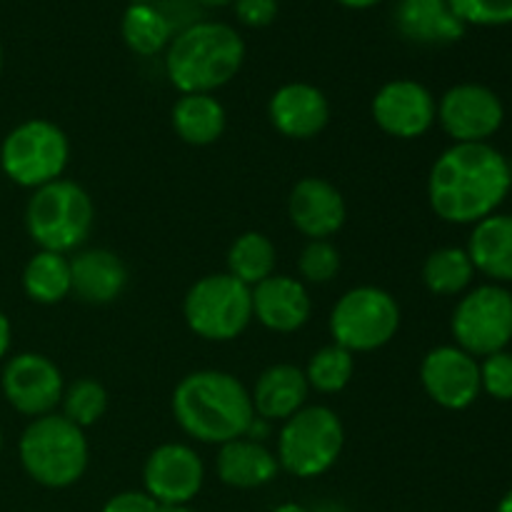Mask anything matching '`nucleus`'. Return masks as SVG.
<instances>
[{
  "mask_svg": "<svg viewBox=\"0 0 512 512\" xmlns=\"http://www.w3.org/2000/svg\"><path fill=\"white\" fill-rule=\"evenodd\" d=\"M508 158L490 143H453L428 175V200L440 220L475 225L510 195Z\"/></svg>",
  "mask_w": 512,
  "mask_h": 512,
  "instance_id": "nucleus-1",
  "label": "nucleus"
},
{
  "mask_svg": "<svg viewBox=\"0 0 512 512\" xmlns=\"http://www.w3.org/2000/svg\"><path fill=\"white\" fill-rule=\"evenodd\" d=\"M173 415L198 443L225 445L250 433L255 410L250 390L223 370H195L173 390Z\"/></svg>",
  "mask_w": 512,
  "mask_h": 512,
  "instance_id": "nucleus-2",
  "label": "nucleus"
},
{
  "mask_svg": "<svg viewBox=\"0 0 512 512\" xmlns=\"http://www.w3.org/2000/svg\"><path fill=\"white\" fill-rule=\"evenodd\" d=\"M245 60V43L228 23L200 20L170 40L165 73L185 93H213L238 75Z\"/></svg>",
  "mask_w": 512,
  "mask_h": 512,
  "instance_id": "nucleus-3",
  "label": "nucleus"
},
{
  "mask_svg": "<svg viewBox=\"0 0 512 512\" xmlns=\"http://www.w3.org/2000/svg\"><path fill=\"white\" fill-rule=\"evenodd\" d=\"M20 465L30 480L50 490L78 483L88 470V438L85 430L65 415L50 413L30 420L18 443Z\"/></svg>",
  "mask_w": 512,
  "mask_h": 512,
  "instance_id": "nucleus-4",
  "label": "nucleus"
},
{
  "mask_svg": "<svg viewBox=\"0 0 512 512\" xmlns=\"http://www.w3.org/2000/svg\"><path fill=\"white\" fill-rule=\"evenodd\" d=\"M95 205L83 185L58 178L33 193L25 208V228L40 250L68 255L93 233Z\"/></svg>",
  "mask_w": 512,
  "mask_h": 512,
  "instance_id": "nucleus-5",
  "label": "nucleus"
},
{
  "mask_svg": "<svg viewBox=\"0 0 512 512\" xmlns=\"http://www.w3.org/2000/svg\"><path fill=\"white\" fill-rule=\"evenodd\" d=\"M345 428L338 413L325 405H305L283 423L278 435V465L300 480L320 478L338 463Z\"/></svg>",
  "mask_w": 512,
  "mask_h": 512,
  "instance_id": "nucleus-6",
  "label": "nucleus"
},
{
  "mask_svg": "<svg viewBox=\"0 0 512 512\" xmlns=\"http://www.w3.org/2000/svg\"><path fill=\"white\" fill-rule=\"evenodd\" d=\"M70 160L68 135L45 118L20 123L8 133L0 148L3 173L20 188H43L63 178Z\"/></svg>",
  "mask_w": 512,
  "mask_h": 512,
  "instance_id": "nucleus-7",
  "label": "nucleus"
},
{
  "mask_svg": "<svg viewBox=\"0 0 512 512\" xmlns=\"http://www.w3.org/2000/svg\"><path fill=\"white\" fill-rule=\"evenodd\" d=\"M183 315L198 338L228 343L243 335L253 320V295L230 273L205 275L185 295Z\"/></svg>",
  "mask_w": 512,
  "mask_h": 512,
  "instance_id": "nucleus-8",
  "label": "nucleus"
},
{
  "mask_svg": "<svg viewBox=\"0 0 512 512\" xmlns=\"http://www.w3.org/2000/svg\"><path fill=\"white\" fill-rule=\"evenodd\" d=\"M400 305L388 290L360 285L348 290L330 313V335L350 353H373L395 338Z\"/></svg>",
  "mask_w": 512,
  "mask_h": 512,
  "instance_id": "nucleus-9",
  "label": "nucleus"
},
{
  "mask_svg": "<svg viewBox=\"0 0 512 512\" xmlns=\"http://www.w3.org/2000/svg\"><path fill=\"white\" fill-rule=\"evenodd\" d=\"M450 330L455 345L473 358L500 353L512 340V293L498 283L478 285L458 300Z\"/></svg>",
  "mask_w": 512,
  "mask_h": 512,
  "instance_id": "nucleus-10",
  "label": "nucleus"
},
{
  "mask_svg": "<svg viewBox=\"0 0 512 512\" xmlns=\"http://www.w3.org/2000/svg\"><path fill=\"white\" fill-rule=\"evenodd\" d=\"M435 120L453 143H488L503 128L505 105L488 85L460 83L438 100Z\"/></svg>",
  "mask_w": 512,
  "mask_h": 512,
  "instance_id": "nucleus-11",
  "label": "nucleus"
},
{
  "mask_svg": "<svg viewBox=\"0 0 512 512\" xmlns=\"http://www.w3.org/2000/svg\"><path fill=\"white\" fill-rule=\"evenodd\" d=\"M63 373L40 353H20L3 368V395L20 415L43 418L63 400Z\"/></svg>",
  "mask_w": 512,
  "mask_h": 512,
  "instance_id": "nucleus-12",
  "label": "nucleus"
},
{
  "mask_svg": "<svg viewBox=\"0 0 512 512\" xmlns=\"http://www.w3.org/2000/svg\"><path fill=\"white\" fill-rule=\"evenodd\" d=\"M420 383L435 405L445 410H465L483 393L480 360L458 345H440L423 358Z\"/></svg>",
  "mask_w": 512,
  "mask_h": 512,
  "instance_id": "nucleus-13",
  "label": "nucleus"
},
{
  "mask_svg": "<svg viewBox=\"0 0 512 512\" xmlns=\"http://www.w3.org/2000/svg\"><path fill=\"white\" fill-rule=\"evenodd\" d=\"M203 483L205 465L190 445L165 443L145 460V493L158 505H190Z\"/></svg>",
  "mask_w": 512,
  "mask_h": 512,
  "instance_id": "nucleus-14",
  "label": "nucleus"
},
{
  "mask_svg": "<svg viewBox=\"0 0 512 512\" xmlns=\"http://www.w3.org/2000/svg\"><path fill=\"white\" fill-rule=\"evenodd\" d=\"M435 118H438V103L418 80H390L373 98L375 125L393 138H420L433 128Z\"/></svg>",
  "mask_w": 512,
  "mask_h": 512,
  "instance_id": "nucleus-15",
  "label": "nucleus"
},
{
  "mask_svg": "<svg viewBox=\"0 0 512 512\" xmlns=\"http://www.w3.org/2000/svg\"><path fill=\"white\" fill-rule=\"evenodd\" d=\"M288 215L305 238L328 240L345 225L348 205L333 183L323 178H303L290 193Z\"/></svg>",
  "mask_w": 512,
  "mask_h": 512,
  "instance_id": "nucleus-16",
  "label": "nucleus"
},
{
  "mask_svg": "<svg viewBox=\"0 0 512 512\" xmlns=\"http://www.w3.org/2000/svg\"><path fill=\"white\" fill-rule=\"evenodd\" d=\"M253 318L273 333H295L303 328L313 313L308 288L290 275H270L250 288Z\"/></svg>",
  "mask_w": 512,
  "mask_h": 512,
  "instance_id": "nucleus-17",
  "label": "nucleus"
},
{
  "mask_svg": "<svg viewBox=\"0 0 512 512\" xmlns=\"http://www.w3.org/2000/svg\"><path fill=\"white\" fill-rule=\"evenodd\" d=\"M270 123L285 138H315L330 120V103L320 88L310 83H288L273 93L268 103Z\"/></svg>",
  "mask_w": 512,
  "mask_h": 512,
  "instance_id": "nucleus-18",
  "label": "nucleus"
},
{
  "mask_svg": "<svg viewBox=\"0 0 512 512\" xmlns=\"http://www.w3.org/2000/svg\"><path fill=\"white\" fill-rule=\"evenodd\" d=\"M70 283L83 303L108 305L123 295L128 268L118 255L105 248L78 250L70 258Z\"/></svg>",
  "mask_w": 512,
  "mask_h": 512,
  "instance_id": "nucleus-19",
  "label": "nucleus"
},
{
  "mask_svg": "<svg viewBox=\"0 0 512 512\" xmlns=\"http://www.w3.org/2000/svg\"><path fill=\"white\" fill-rule=\"evenodd\" d=\"M393 20L398 33L418 45L455 43L468 28L448 0H398Z\"/></svg>",
  "mask_w": 512,
  "mask_h": 512,
  "instance_id": "nucleus-20",
  "label": "nucleus"
},
{
  "mask_svg": "<svg viewBox=\"0 0 512 512\" xmlns=\"http://www.w3.org/2000/svg\"><path fill=\"white\" fill-rule=\"evenodd\" d=\"M215 470H218L220 483L238 490H255L273 483L280 465L273 450L265 448L260 440L243 435V438L220 445Z\"/></svg>",
  "mask_w": 512,
  "mask_h": 512,
  "instance_id": "nucleus-21",
  "label": "nucleus"
},
{
  "mask_svg": "<svg viewBox=\"0 0 512 512\" xmlns=\"http://www.w3.org/2000/svg\"><path fill=\"white\" fill-rule=\"evenodd\" d=\"M308 393L310 385L305 370L280 363L260 373L250 398H253V410L260 420H283L285 423L290 415L305 408Z\"/></svg>",
  "mask_w": 512,
  "mask_h": 512,
  "instance_id": "nucleus-22",
  "label": "nucleus"
},
{
  "mask_svg": "<svg viewBox=\"0 0 512 512\" xmlns=\"http://www.w3.org/2000/svg\"><path fill=\"white\" fill-rule=\"evenodd\" d=\"M468 255L475 273H483L493 283H512V215L493 213L473 225Z\"/></svg>",
  "mask_w": 512,
  "mask_h": 512,
  "instance_id": "nucleus-23",
  "label": "nucleus"
},
{
  "mask_svg": "<svg viewBox=\"0 0 512 512\" xmlns=\"http://www.w3.org/2000/svg\"><path fill=\"white\" fill-rule=\"evenodd\" d=\"M225 108L213 93H185L173 105V128L183 143L213 145L225 130Z\"/></svg>",
  "mask_w": 512,
  "mask_h": 512,
  "instance_id": "nucleus-24",
  "label": "nucleus"
},
{
  "mask_svg": "<svg viewBox=\"0 0 512 512\" xmlns=\"http://www.w3.org/2000/svg\"><path fill=\"white\" fill-rule=\"evenodd\" d=\"M23 290L40 305H55L68 298L73 293L68 255L38 250L23 270Z\"/></svg>",
  "mask_w": 512,
  "mask_h": 512,
  "instance_id": "nucleus-25",
  "label": "nucleus"
},
{
  "mask_svg": "<svg viewBox=\"0 0 512 512\" xmlns=\"http://www.w3.org/2000/svg\"><path fill=\"white\" fill-rule=\"evenodd\" d=\"M123 40L133 53L155 55L173 40V20L153 3H130L123 15Z\"/></svg>",
  "mask_w": 512,
  "mask_h": 512,
  "instance_id": "nucleus-26",
  "label": "nucleus"
},
{
  "mask_svg": "<svg viewBox=\"0 0 512 512\" xmlns=\"http://www.w3.org/2000/svg\"><path fill=\"white\" fill-rule=\"evenodd\" d=\"M278 253L268 235L250 233L238 235L228 250V273L248 288H255L265 278L275 275Z\"/></svg>",
  "mask_w": 512,
  "mask_h": 512,
  "instance_id": "nucleus-27",
  "label": "nucleus"
},
{
  "mask_svg": "<svg viewBox=\"0 0 512 512\" xmlns=\"http://www.w3.org/2000/svg\"><path fill=\"white\" fill-rule=\"evenodd\" d=\"M475 278L473 260L465 248H438L428 255L423 265L425 288L440 298H453L465 293Z\"/></svg>",
  "mask_w": 512,
  "mask_h": 512,
  "instance_id": "nucleus-28",
  "label": "nucleus"
},
{
  "mask_svg": "<svg viewBox=\"0 0 512 512\" xmlns=\"http://www.w3.org/2000/svg\"><path fill=\"white\" fill-rule=\"evenodd\" d=\"M355 373V355L350 350L340 348L338 343L325 345L318 353L310 358L308 368H305V378H308L310 388L318 393H340L348 388Z\"/></svg>",
  "mask_w": 512,
  "mask_h": 512,
  "instance_id": "nucleus-29",
  "label": "nucleus"
},
{
  "mask_svg": "<svg viewBox=\"0 0 512 512\" xmlns=\"http://www.w3.org/2000/svg\"><path fill=\"white\" fill-rule=\"evenodd\" d=\"M63 415L78 428H90L98 423L108 410V393L103 385L93 378H80L65 385L63 390Z\"/></svg>",
  "mask_w": 512,
  "mask_h": 512,
  "instance_id": "nucleus-30",
  "label": "nucleus"
},
{
  "mask_svg": "<svg viewBox=\"0 0 512 512\" xmlns=\"http://www.w3.org/2000/svg\"><path fill=\"white\" fill-rule=\"evenodd\" d=\"M300 275H303L308 283L323 285L338 275L340 270V253L333 243L328 240H310L303 248L298 260Z\"/></svg>",
  "mask_w": 512,
  "mask_h": 512,
  "instance_id": "nucleus-31",
  "label": "nucleus"
},
{
  "mask_svg": "<svg viewBox=\"0 0 512 512\" xmlns=\"http://www.w3.org/2000/svg\"><path fill=\"white\" fill-rule=\"evenodd\" d=\"M448 3L465 25L512 23V0H448Z\"/></svg>",
  "mask_w": 512,
  "mask_h": 512,
  "instance_id": "nucleus-32",
  "label": "nucleus"
},
{
  "mask_svg": "<svg viewBox=\"0 0 512 512\" xmlns=\"http://www.w3.org/2000/svg\"><path fill=\"white\" fill-rule=\"evenodd\" d=\"M480 388L490 395V398L500 400V403H510L512 400V353L500 350V353L488 355L480 363Z\"/></svg>",
  "mask_w": 512,
  "mask_h": 512,
  "instance_id": "nucleus-33",
  "label": "nucleus"
},
{
  "mask_svg": "<svg viewBox=\"0 0 512 512\" xmlns=\"http://www.w3.org/2000/svg\"><path fill=\"white\" fill-rule=\"evenodd\" d=\"M235 15L248 28H265L278 15V0H235Z\"/></svg>",
  "mask_w": 512,
  "mask_h": 512,
  "instance_id": "nucleus-34",
  "label": "nucleus"
},
{
  "mask_svg": "<svg viewBox=\"0 0 512 512\" xmlns=\"http://www.w3.org/2000/svg\"><path fill=\"white\" fill-rule=\"evenodd\" d=\"M100 512H158V503L148 493L138 490H125V493L113 495Z\"/></svg>",
  "mask_w": 512,
  "mask_h": 512,
  "instance_id": "nucleus-35",
  "label": "nucleus"
},
{
  "mask_svg": "<svg viewBox=\"0 0 512 512\" xmlns=\"http://www.w3.org/2000/svg\"><path fill=\"white\" fill-rule=\"evenodd\" d=\"M10 335H13V330H10V320L5 318V313L0 310V358H5V353H8Z\"/></svg>",
  "mask_w": 512,
  "mask_h": 512,
  "instance_id": "nucleus-36",
  "label": "nucleus"
},
{
  "mask_svg": "<svg viewBox=\"0 0 512 512\" xmlns=\"http://www.w3.org/2000/svg\"><path fill=\"white\" fill-rule=\"evenodd\" d=\"M338 3L345 5V8L363 10V8H373V5L380 3V0H338Z\"/></svg>",
  "mask_w": 512,
  "mask_h": 512,
  "instance_id": "nucleus-37",
  "label": "nucleus"
},
{
  "mask_svg": "<svg viewBox=\"0 0 512 512\" xmlns=\"http://www.w3.org/2000/svg\"><path fill=\"white\" fill-rule=\"evenodd\" d=\"M270 512H310V510L303 508V505H298V503H283V505H278V508H273Z\"/></svg>",
  "mask_w": 512,
  "mask_h": 512,
  "instance_id": "nucleus-38",
  "label": "nucleus"
},
{
  "mask_svg": "<svg viewBox=\"0 0 512 512\" xmlns=\"http://www.w3.org/2000/svg\"><path fill=\"white\" fill-rule=\"evenodd\" d=\"M495 512H512V488L503 495V498H500V503H498V508H495Z\"/></svg>",
  "mask_w": 512,
  "mask_h": 512,
  "instance_id": "nucleus-39",
  "label": "nucleus"
},
{
  "mask_svg": "<svg viewBox=\"0 0 512 512\" xmlns=\"http://www.w3.org/2000/svg\"><path fill=\"white\" fill-rule=\"evenodd\" d=\"M158 512H193L190 505H158Z\"/></svg>",
  "mask_w": 512,
  "mask_h": 512,
  "instance_id": "nucleus-40",
  "label": "nucleus"
},
{
  "mask_svg": "<svg viewBox=\"0 0 512 512\" xmlns=\"http://www.w3.org/2000/svg\"><path fill=\"white\" fill-rule=\"evenodd\" d=\"M195 3H200V5H208V8H223V5H230V3H235V0H195Z\"/></svg>",
  "mask_w": 512,
  "mask_h": 512,
  "instance_id": "nucleus-41",
  "label": "nucleus"
},
{
  "mask_svg": "<svg viewBox=\"0 0 512 512\" xmlns=\"http://www.w3.org/2000/svg\"><path fill=\"white\" fill-rule=\"evenodd\" d=\"M508 168H510V188H512V158L508 160Z\"/></svg>",
  "mask_w": 512,
  "mask_h": 512,
  "instance_id": "nucleus-42",
  "label": "nucleus"
},
{
  "mask_svg": "<svg viewBox=\"0 0 512 512\" xmlns=\"http://www.w3.org/2000/svg\"><path fill=\"white\" fill-rule=\"evenodd\" d=\"M130 3H153V0H130Z\"/></svg>",
  "mask_w": 512,
  "mask_h": 512,
  "instance_id": "nucleus-43",
  "label": "nucleus"
},
{
  "mask_svg": "<svg viewBox=\"0 0 512 512\" xmlns=\"http://www.w3.org/2000/svg\"><path fill=\"white\" fill-rule=\"evenodd\" d=\"M0 450H3V430H0Z\"/></svg>",
  "mask_w": 512,
  "mask_h": 512,
  "instance_id": "nucleus-44",
  "label": "nucleus"
},
{
  "mask_svg": "<svg viewBox=\"0 0 512 512\" xmlns=\"http://www.w3.org/2000/svg\"><path fill=\"white\" fill-rule=\"evenodd\" d=\"M0 68H3V48H0Z\"/></svg>",
  "mask_w": 512,
  "mask_h": 512,
  "instance_id": "nucleus-45",
  "label": "nucleus"
}]
</instances>
